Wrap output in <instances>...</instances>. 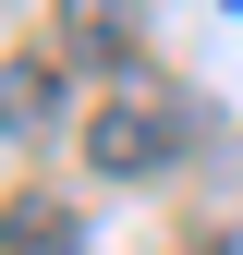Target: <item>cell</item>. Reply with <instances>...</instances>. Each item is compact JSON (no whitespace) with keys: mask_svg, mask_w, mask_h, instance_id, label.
<instances>
[{"mask_svg":"<svg viewBox=\"0 0 243 255\" xmlns=\"http://www.w3.org/2000/svg\"><path fill=\"white\" fill-rule=\"evenodd\" d=\"M182 134L195 122L158 110V98H110V110H85V170H110V182H146V170H170Z\"/></svg>","mask_w":243,"mask_h":255,"instance_id":"6da1fadb","label":"cell"},{"mask_svg":"<svg viewBox=\"0 0 243 255\" xmlns=\"http://www.w3.org/2000/svg\"><path fill=\"white\" fill-rule=\"evenodd\" d=\"M0 255H85V219L61 195H12L0 207Z\"/></svg>","mask_w":243,"mask_h":255,"instance_id":"7a4b0ae2","label":"cell"},{"mask_svg":"<svg viewBox=\"0 0 243 255\" xmlns=\"http://www.w3.org/2000/svg\"><path fill=\"white\" fill-rule=\"evenodd\" d=\"M49 122H61V73H49V61H0V134L37 146Z\"/></svg>","mask_w":243,"mask_h":255,"instance_id":"3957f363","label":"cell"},{"mask_svg":"<svg viewBox=\"0 0 243 255\" xmlns=\"http://www.w3.org/2000/svg\"><path fill=\"white\" fill-rule=\"evenodd\" d=\"M61 37H73L85 61H122L134 49V0H61Z\"/></svg>","mask_w":243,"mask_h":255,"instance_id":"277c9868","label":"cell"}]
</instances>
